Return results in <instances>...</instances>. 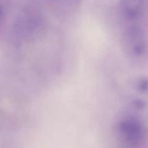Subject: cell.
Returning a JSON list of instances; mask_svg holds the SVG:
<instances>
[{"mask_svg":"<svg viewBox=\"0 0 148 148\" xmlns=\"http://www.w3.org/2000/svg\"><path fill=\"white\" fill-rule=\"evenodd\" d=\"M116 134L123 144L131 147H137L145 141L147 129L138 119L126 117L116 125Z\"/></svg>","mask_w":148,"mask_h":148,"instance_id":"cell-1","label":"cell"},{"mask_svg":"<svg viewBox=\"0 0 148 148\" xmlns=\"http://www.w3.org/2000/svg\"><path fill=\"white\" fill-rule=\"evenodd\" d=\"M5 12V3L4 0H0V23L3 21Z\"/></svg>","mask_w":148,"mask_h":148,"instance_id":"cell-2","label":"cell"}]
</instances>
